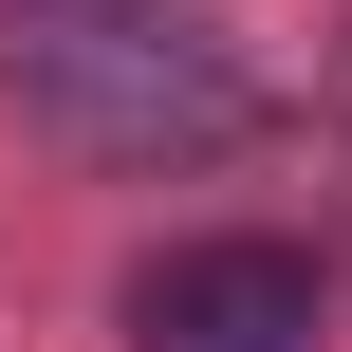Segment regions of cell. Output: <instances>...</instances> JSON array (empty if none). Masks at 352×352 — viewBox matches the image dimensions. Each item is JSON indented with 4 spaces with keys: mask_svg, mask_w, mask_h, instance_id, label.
Wrapping results in <instances>:
<instances>
[{
    "mask_svg": "<svg viewBox=\"0 0 352 352\" xmlns=\"http://www.w3.org/2000/svg\"><path fill=\"white\" fill-rule=\"evenodd\" d=\"M130 352H316V260L297 241H167L130 278Z\"/></svg>",
    "mask_w": 352,
    "mask_h": 352,
    "instance_id": "6da1fadb",
    "label": "cell"
},
{
    "mask_svg": "<svg viewBox=\"0 0 352 352\" xmlns=\"http://www.w3.org/2000/svg\"><path fill=\"white\" fill-rule=\"evenodd\" d=\"M37 74H56V93H74L93 130H130V148H148V130H186V148H223V130L260 111V93H241V74H223V56L186 37V19H93V37H56Z\"/></svg>",
    "mask_w": 352,
    "mask_h": 352,
    "instance_id": "7a4b0ae2",
    "label": "cell"
}]
</instances>
